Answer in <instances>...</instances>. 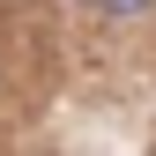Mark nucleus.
Segmentation results:
<instances>
[{
  "instance_id": "f257e3e1",
  "label": "nucleus",
  "mask_w": 156,
  "mask_h": 156,
  "mask_svg": "<svg viewBox=\"0 0 156 156\" xmlns=\"http://www.w3.org/2000/svg\"><path fill=\"white\" fill-rule=\"evenodd\" d=\"M104 8H112V15H141L149 0H104Z\"/></svg>"
}]
</instances>
